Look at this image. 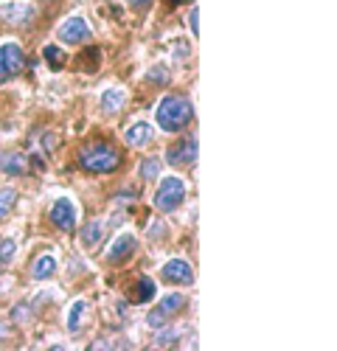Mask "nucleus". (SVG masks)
Wrapping results in <instances>:
<instances>
[{"label": "nucleus", "instance_id": "obj_23", "mask_svg": "<svg viewBox=\"0 0 337 351\" xmlns=\"http://www.w3.org/2000/svg\"><path fill=\"white\" fill-rule=\"evenodd\" d=\"M197 25H200V9H191V14H188V28H191V34L197 37V34H200V28H197Z\"/></svg>", "mask_w": 337, "mask_h": 351}, {"label": "nucleus", "instance_id": "obj_4", "mask_svg": "<svg viewBox=\"0 0 337 351\" xmlns=\"http://www.w3.org/2000/svg\"><path fill=\"white\" fill-rule=\"evenodd\" d=\"M186 304H188V298L183 295V292H168V295L147 315V326L149 329H163L175 315H180L186 309Z\"/></svg>", "mask_w": 337, "mask_h": 351}, {"label": "nucleus", "instance_id": "obj_14", "mask_svg": "<svg viewBox=\"0 0 337 351\" xmlns=\"http://www.w3.org/2000/svg\"><path fill=\"white\" fill-rule=\"evenodd\" d=\"M127 104V93L121 87H110V90L101 93V112H118Z\"/></svg>", "mask_w": 337, "mask_h": 351}, {"label": "nucleus", "instance_id": "obj_2", "mask_svg": "<svg viewBox=\"0 0 337 351\" xmlns=\"http://www.w3.org/2000/svg\"><path fill=\"white\" fill-rule=\"evenodd\" d=\"M79 163L82 169H88L93 174H112L121 166V152L110 141H90L82 146Z\"/></svg>", "mask_w": 337, "mask_h": 351}, {"label": "nucleus", "instance_id": "obj_17", "mask_svg": "<svg viewBox=\"0 0 337 351\" xmlns=\"http://www.w3.org/2000/svg\"><path fill=\"white\" fill-rule=\"evenodd\" d=\"M84 312H88V301H73L71 304V309H68V332L73 335V332H79V326H82V317H84Z\"/></svg>", "mask_w": 337, "mask_h": 351}, {"label": "nucleus", "instance_id": "obj_24", "mask_svg": "<svg viewBox=\"0 0 337 351\" xmlns=\"http://www.w3.org/2000/svg\"><path fill=\"white\" fill-rule=\"evenodd\" d=\"M175 340H177V332H166V335H160V337L155 340V346H158V348H166V346H175Z\"/></svg>", "mask_w": 337, "mask_h": 351}, {"label": "nucleus", "instance_id": "obj_13", "mask_svg": "<svg viewBox=\"0 0 337 351\" xmlns=\"http://www.w3.org/2000/svg\"><path fill=\"white\" fill-rule=\"evenodd\" d=\"M0 171H3V174H12V178H20V174L28 171L25 158H23L20 152H3V155H0Z\"/></svg>", "mask_w": 337, "mask_h": 351}, {"label": "nucleus", "instance_id": "obj_15", "mask_svg": "<svg viewBox=\"0 0 337 351\" xmlns=\"http://www.w3.org/2000/svg\"><path fill=\"white\" fill-rule=\"evenodd\" d=\"M56 273V258L51 256V253H42L37 261H34V267H32V276L37 278V281H48L51 276Z\"/></svg>", "mask_w": 337, "mask_h": 351}, {"label": "nucleus", "instance_id": "obj_1", "mask_svg": "<svg viewBox=\"0 0 337 351\" xmlns=\"http://www.w3.org/2000/svg\"><path fill=\"white\" fill-rule=\"evenodd\" d=\"M194 121V104L186 96H166L155 107V124L163 132H180Z\"/></svg>", "mask_w": 337, "mask_h": 351}, {"label": "nucleus", "instance_id": "obj_12", "mask_svg": "<svg viewBox=\"0 0 337 351\" xmlns=\"http://www.w3.org/2000/svg\"><path fill=\"white\" fill-rule=\"evenodd\" d=\"M152 135H155V130H152L147 121H138V124H132V127L124 132V141H127L129 146H147V143L152 141Z\"/></svg>", "mask_w": 337, "mask_h": 351}, {"label": "nucleus", "instance_id": "obj_7", "mask_svg": "<svg viewBox=\"0 0 337 351\" xmlns=\"http://www.w3.org/2000/svg\"><path fill=\"white\" fill-rule=\"evenodd\" d=\"M51 222L60 228V230H65V233H73L76 230V206H73L71 197L53 199V206H51Z\"/></svg>", "mask_w": 337, "mask_h": 351}, {"label": "nucleus", "instance_id": "obj_26", "mask_svg": "<svg viewBox=\"0 0 337 351\" xmlns=\"http://www.w3.org/2000/svg\"><path fill=\"white\" fill-rule=\"evenodd\" d=\"M45 149H53V135H45Z\"/></svg>", "mask_w": 337, "mask_h": 351}, {"label": "nucleus", "instance_id": "obj_5", "mask_svg": "<svg viewBox=\"0 0 337 351\" xmlns=\"http://www.w3.org/2000/svg\"><path fill=\"white\" fill-rule=\"evenodd\" d=\"M25 68V53L17 43H3L0 45V82H6Z\"/></svg>", "mask_w": 337, "mask_h": 351}, {"label": "nucleus", "instance_id": "obj_8", "mask_svg": "<svg viewBox=\"0 0 337 351\" xmlns=\"http://www.w3.org/2000/svg\"><path fill=\"white\" fill-rule=\"evenodd\" d=\"M60 40H62L65 45H82V43H88V40H90V25H88V20L79 17V14L68 17V20L60 25Z\"/></svg>", "mask_w": 337, "mask_h": 351}, {"label": "nucleus", "instance_id": "obj_22", "mask_svg": "<svg viewBox=\"0 0 337 351\" xmlns=\"http://www.w3.org/2000/svg\"><path fill=\"white\" fill-rule=\"evenodd\" d=\"M42 53H45V60H48V65H51L53 71L65 65V53H62V48H56V45H48V48L42 51Z\"/></svg>", "mask_w": 337, "mask_h": 351}, {"label": "nucleus", "instance_id": "obj_27", "mask_svg": "<svg viewBox=\"0 0 337 351\" xmlns=\"http://www.w3.org/2000/svg\"><path fill=\"white\" fill-rule=\"evenodd\" d=\"M172 3H180V0H172Z\"/></svg>", "mask_w": 337, "mask_h": 351}, {"label": "nucleus", "instance_id": "obj_9", "mask_svg": "<svg viewBox=\"0 0 337 351\" xmlns=\"http://www.w3.org/2000/svg\"><path fill=\"white\" fill-rule=\"evenodd\" d=\"M160 276H163L168 284H180V287L194 284V270H191L188 261H183V258H172V261H166L163 270H160Z\"/></svg>", "mask_w": 337, "mask_h": 351}, {"label": "nucleus", "instance_id": "obj_3", "mask_svg": "<svg viewBox=\"0 0 337 351\" xmlns=\"http://www.w3.org/2000/svg\"><path fill=\"white\" fill-rule=\"evenodd\" d=\"M183 202H186V180L175 178V174L163 178L158 191H155V208L163 211V214H172L183 206Z\"/></svg>", "mask_w": 337, "mask_h": 351}, {"label": "nucleus", "instance_id": "obj_25", "mask_svg": "<svg viewBox=\"0 0 337 351\" xmlns=\"http://www.w3.org/2000/svg\"><path fill=\"white\" fill-rule=\"evenodd\" d=\"M127 3H129L132 9H149V6H152V0H127Z\"/></svg>", "mask_w": 337, "mask_h": 351}, {"label": "nucleus", "instance_id": "obj_6", "mask_svg": "<svg viewBox=\"0 0 337 351\" xmlns=\"http://www.w3.org/2000/svg\"><path fill=\"white\" fill-rule=\"evenodd\" d=\"M166 163L168 166H191L197 163V138L188 135V138H180L177 143H172L166 149Z\"/></svg>", "mask_w": 337, "mask_h": 351}, {"label": "nucleus", "instance_id": "obj_10", "mask_svg": "<svg viewBox=\"0 0 337 351\" xmlns=\"http://www.w3.org/2000/svg\"><path fill=\"white\" fill-rule=\"evenodd\" d=\"M135 247H138V239L132 237V233H121V237L110 245L107 261H110V265H124V261L135 253Z\"/></svg>", "mask_w": 337, "mask_h": 351}, {"label": "nucleus", "instance_id": "obj_16", "mask_svg": "<svg viewBox=\"0 0 337 351\" xmlns=\"http://www.w3.org/2000/svg\"><path fill=\"white\" fill-rule=\"evenodd\" d=\"M101 237H104V222L93 219V222L84 225V230H82V245L84 247H96L101 242Z\"/></svg>", "mask_w": 337, "mask_h": 351}, {"label": "nucleus", "instance_id": "obj_19", "mask_svg": "<svg viewBox=\"0 0 337 351\" xmlns=\"http://www.w3.org/2000/svg\"><path fill=\"white\" fill-rule=\"evenodd\" d=\"M14 256H17V242L3 237V239H0V265H12Z\"/></svg>", "mask_w": 337, "mask_h": 351}, {"label": "nucleus", "instance_id": "obj_18", "mask_svg": "<svg viewBox=\"0 0 337 351\" xmlns=\"http://www.w3.org/2000/svg\"><path fill=\"white\" fill-rule=\"evenodd\" d=\"M14 202H17V191H14L12 186H6V189H0V219H6V217L12 214V208H14Z\"/></svg>", "mask_w": 337, "mask_h": 351}, {"label": "nucleus", "instance_id": "obj_21", "mask_svg": "<svg viewBox=\"0 0 337 351\" xmlns=\"http://www.w3.org/2000/svg\"><path fill=\"white\" fill-rule=\"evenodd\" d=\"M147 79L152 82V84H166L168 79H172V71H168V65H152L149 71H147Z\"/></svg>", "mask_w": 337, "mask_h": 351}, {"label": "nucleus", "instance_id": "obj_11", "mask_svg": "<svg viewBox=\"0 0 337 351\" xmlns=\"http://www.w3.org/2000/svg\"><path fill=\"white\" fill-rule=\"evenodd\" d=\"M155 292H158V284H155L149 276H140V278L135 281L132 292H129V298H132V304H149V301L155 298Z\"/></svg>", "mask_w": 337, "mask_h": 351}, {"label": "nucleus", "instance_id": "obj_20", "mask_svg": "<svg viewBox=\"0 0 337 351\" xmlns=\"http://www.w3.org/2000/svg\"><path fill=\"white\" fill-rule=\"evenodd\" d=\"M140 178L144 180H158V174H160V160L158 158H147V160H140Z\"/></svg>", "mask_w": 337, "mask_h": 351}]
</instances>
